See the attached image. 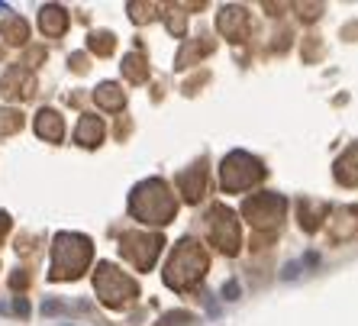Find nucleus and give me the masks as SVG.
<instances>
[{
	"instance_id": "1",
	"label": "nucleus",
	"mask_w": 358,
	"mask_h": 326,
	"mask_svg": "<svg viewBox=\"0 0 358 326\" xmlns=\"http://www.w3.org/2000/svg\"><path fill=\"white\" fill-rule=\"evenodd\" d=\"M129 210H133V217L145 220V223H168L175 217V197L168 194L165 181L152 178V181H142L133 191Z\"/></svg>"
},
{
	"instance_id": "2",
	"label": "nucleus",
	"mask_w": 358,
	"mask_h": 326,
	"mask_svg": "<svg viewBox=\"0 0 358 326\" xmlns=\"http://www.w3.org/2000/svg\"><path fill=\"white\" fill-rule=\"evenodd\" d=\"M91 259V239L75 233H62L55 236V246H52V278L55 281H65V278H78L84 271Z\"/></svg>"
},
{
	"instance_id": "3",
	"label": "nucleus",
	"mask_w": 358,
	"mask_h": 326,
	"mask_svg": "<svg viewBox=\"0 0 358 326\" xmlns=\"http://www.w3.org/2000/svg\"><path fill=\"white\" fill-rule=\"evenodd\" d=\"M207 271V255L194 239H181L165 268V285L168 288H191L197 285Z\"/></svg>"
},
{
	"instance_id": "4",
	"label": "nucleus",
	"mask_w": 358,
	"mask_h": 326,
	"mask_svg": "<svg viewBox=\"0 0 358 326\" xmlns=\"http://www.w3.org/2000/svg\"><path fill=\"white\" fill-rule=\"evenodd\" d=\"M262 175H265V168L259 162L245 155V152H233V155H226L223 162V171H220V184H223V191H245L252 184H259Z\"/></svg>"
},
{
	"instance_id": "5",
	"label": "nucleus",
	"mask_w": 358,
	"mask_h": 326,
	"mask_svg": "<svg viewBox=\"0 0 358 326\" xmlns=\"http://www.w3.org/2000/svg\"><path fill=\"white\" fill-rule=\"evenodd\" d=\"M94 288H97L100 301L110 304V307H123L126 301L136 297V285L133 278H126L120 268H113L110 262L97 265V275H94Z\"/></svg>"
},
{
	"instance_id": "6",
	"label": "nucleus",
	"mask_w": 358,
	"mask_h": 326,
	"mask_svg": "<svg viewBox=\"0 0 358 326\" xmlns=\"http://www.w3.org/2000/svg\"><path fill=\"white\" fill-rule=\"evenodd\" d=\"M210 236H213V243H217L226 255L239 252V220H236L233 210H226V207L210 210Z\"/></svg>"
},
{
	"instance_id": "7",
	"label": "nucleus",
	"mask_w": 358,
	"mask_h": 326,
	"mask_svg": "<svg viewBox=\"0 0 358 326\" xmlns=\"http://www.w3.org/2000/svg\"><path fill=\"white\" fill-rule=\"evenodd\" d=\"M120 252H123V255L133 262L136 268L149 271V268L155 265V255L162 252V239H159V236L129 233V236H123V246H120Z\"/></svg>"
},
{
	"instance_id": "8",
	"label": "nucleus",
	"mask_w": 358,
	"mask_h": 326,
	"mask_svg": "<svg viewBox=\"0 0 358 326\" xmlns=\"http://www.w3.org/2000/svg\"><path fill=\"white\" fill-rule=\"evenodd\" d=\"M284 197H278V194H268V191H262V194H255V197H249L245 201V207H242V213L252 220L255 226H275L278 220L284 217Z\"/></svg>"
},
{
	"instance_id": "9",
	"label": "nucleus",
	"mask_w": 358,
	"mask_h": 326,
	"mask_svg": "<svg viewBox=\"0 0 358 326\" xmlns=\"http://www.w3.org/2000/svg\"><path fill=\"white\" fill-rule=\"evenodd\" d=\"M181 191H184V197L191 204H197L200 197H203V184H207V168L203 165H194V168H187V171H181Z\"/></svg>"
},
{
	"instance_id": "10",
	"label": "nucleus",
	"mask_w": 358,
	"mask_h": 326,
	"mask_svg": "<svg viewBox=\"0 0 358 326\" xmlns=\"http://www.w3.org/2000/svg\"><path fill=\"white\" fill-rule=\"evenodd\" d=\"M39 26L45 36H62L68 26V13L65 7H55V3H49V7H42L39 13Z\"/></svg>"
},
{
	"instance_id": "11",
	"label": "nucleus",
	"mask_w": 358,
	"mask_h": 326,
	"mask_svg": "<svg viewBox=\"0 0 358 326\" xmlns=\"http://www.w3.org/2000/svg\"><path fill=\"white\" fill-rule=\"evenodd\" d=\"M220 33L229 36V39H242V33H245V13L239 7H223V13H220Z\"/></svg>"
},
{
	"instance_id": "12",
	"label": "nucleus",
	"mask_w": 358,
	"mask_h": 326,
	"mask_svg": "<svg viewBox=\"0 0 358 326\" xmlns=\"http://www.w3.org/2000/svg\"><path fill=\"white\" fill-rule=\"evenodd\" d=\"M36 133L42 139H49V143H59L62 139V117L55 110H42L39 117H36Z\"/></svg>"
},
{
	"instance_id": "13",
	"label": "nucleus",
	"mask_w": 358,
	"mask_h": 326,
	"mask_svg": "<svg viewBox=\"0 0 358 326\" xmlns=\"http://www.w3.org/2000/svg\"><path fill=\"white\" fill-rule=\"evenodd\" d=\"M103 139V123L97 117H84L78 123V143L81 146H97Z\"/></svg>"
},
{
	"instance_id": "14",
	"label": "nucleus",
	"mask_w": 358,
	"mask_h": 326,
	"mask_svg": "<svg viewBox=\"0 0 358 326\" xmlns=\"http://www.w3.org/2000/svg\"><path fill=\"white\" fill-rule=\"evenodd\" d=\"M336 178L345 181V184H358V146L355 149H349L339 159V165H336Z\"/></svg>"
},
{
	"instance_id": "15",
	"label": "nucleus",
	"mask_w": 358,
	"mask_h": 326,
	"mask_svg": "<svg viewBox=\"0 0 358 326\" xmlns=\"http://www.w3.org/2000/svg\"><path fill=\"white\" fill-rule=\"evenodd\" d=\"M94 97H97V104H100L103 110H120V107H123V101H126L123 91H120L117 84H100Z\"/></svg>"
},
{
	"instance_id": "16",
	"label": "nucleus",
	"mask_w": 358,
	"mask_h": 326,
	"mask_svg": "<svg viewBox=\"0 0 358 326\" xmlns=\"http://www.w3.org/2000/svg\"><path fill=\"white\" fill-rule=\"evenodd\" d=\"M20 84H26V87H29V84H33V78H29V71H23V68H13V71L3 78V94H10V97L23 94V97H26V91L20 87Z\"/></svg>"
},
{
	"instance_id": "17",
	"label": "nucleus",
	"mask_w": 358,
	"mask_h": 326,
	"mask_svg": "<svg viewBox=\"0 0 358 326\" xmlns=\"http://www.w3.org/2000/svg\"><path fill=\"white\" fill-rule=\"evenodd\" d=\"M123 71L129 81H145V62H142V55H126Z\"/></svg>"
},
{
	"instance_id": "18",
	"label": "nucleus",
	"mask_w": 358,
	"mask_h": 326,
	"mask_svg": "<svg viewBox=\"0 0 358 326\" xmlns=\"http://www.w3.org/2000/svg\"><path fill=\"white\" fill-rule=\"evenodd\" d=\"M3 36H7V42H13V45L23 42L26 39V23L20 17H10L7 23H3Z\"/></svg>"
},
{
	"instance_id": "19",
	"label": "nucleus",
	"mask_w": 358,
	"mask_h": 326,
	"mask_svg": "<svg viewBox=\"0 0 358 326\" xmlns=\"http://www.w3.org/2000/svg\"><path fill=\"white\" fill-rule=\"evenodd\" d=\"M20 126H23V117L17 110H0V133H17Z\"/></svg>"
},
{
	"instance_id": "20",
	"label": "nucleus",
	"mask_w": 358,
	"mask_h": 326,
	"mask_svg": "<svg viewBox=\"0 0 358 326\" xmlns=\"http://www.w3.org/2000/svg\"><path fill=\"white\" fill-rule=\"evenodd\" d=\"M91 49H94V52H110V49H113V36L94 33V36H91Z\"/></svg>"
},
{
	"instance_id": "21",
	"label": "nucleus",
	"mask_w": 358,
	"mask_h": 326,
	"mask_svg": "<svg viewBox=\"0 0 358 326\" xmlns=\"http://www.w3.org/2000/svg\"><path fill=\"white\" fill-rule=\"evenodd\" d=\"M223 297H226V301H236V297H239V285H236V281H226Z\"/></svg>"
},
{
	"instance_id": "22",
	"label": "nucleus",
	"mask_w": 358,
	"mask_h": 326,
	"mask_svg": "<svg viewBox=\"0 0 358 326\" xmlns=\"http://www.w3.org/2000/svg\"><path fill=\"white\" fill-rule=\"evenodd\" d=\"M7 226H10V217H7V213H0V236L7 233Z\"/></svg>"
}]
</instances>
